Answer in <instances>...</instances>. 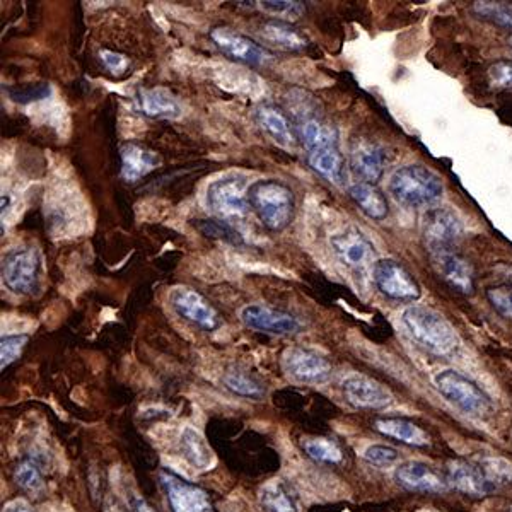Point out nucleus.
<instances>
[{
	"label": "nucleus",
	"instance_id": "22",
	"mask_svg": "<svg viewBox=\"0 0 512 512\" xmlns=\"http://www.w3.org/2000/svg\"><path fill=\"white\" fill-rule=\"evenodd\" d=\"M297 137L303 142L306 151L320 147L338 146V135L335 127L316 115L315 110L304 108L296 110Z\"/></svg>",
	"mask_w": 512,
	"mask_h": 512
},
{
	"label": "nucleus",
	"instance_id": "4",
	"mask_svg": "<svg viewBox=\"0 0 512 512\" xmlns=\"http://www.w3.org/2000/svg\"><path fill=\"white\" fill-rule=\"evenodd\" d=\"M248 178L239 173H229L210 183L205 195V202L217 219L238 221L250 214L251 205L248 198Z\"/></svg>",
	"mask_w": 512,
	"mask_h": 512
},
{
	"label": "nucleus",
	"instance_id": "32",
	"mask_svg": "<svg viewBox=\"0 0 512 512\" xmlns=\"http://www.w3.org/2000/svg\"><path fill=\"white\" fill-rule=\"evenodd\" d=\"M192 226L205 238L224 241L227 245H245V239H243V236H241L236 227L231 226V222L222 221V219H216V217H209V219H193Z\"/></svg>",
	"mask_w": 512,
	"mask_h": 512
},
{
	"label": "nucleus",
	"instance_id": "12",
	"mask_svg": "<svg viewBox=\"0 0 512 512\" xmlns=\"http://www.w3.org/2000/svg\"><path fill=\"white\" fill-rule=\"evenodd\" d=\"M282 366L292 379L304 384L326 383L333 374L332 364L326 357L304 347H289L282 355Z\"/></svg>",
	"mask_w": 512,
	"mask_h": 512
},
{
	"label": "nucleus",
	"instance_id": "23",
	"mask_svg": "<svg viewBox=\"0 0 512 512\" xmlns=\"http://www.w3.org/2000/svg\"><path fill=\"white\" fill-rule=\"evenodd\" d=\"M120 161H122L120 175L127 183H135L146 178L161 164L158 152L152 151L139 142H125L120 149Z\"/></svg>",
	"mask_w": 512,
	"mask_h": 512
},
{
	"label": "nucleus",
	"instance_id": "5",
	"mask_svg": "<svg viewBox=\"0 0 512 512\" xmlns=\"http://www.w3.org/2000/svg\"><path fill=\"white\" fill-rule=\"evenodd\" d=\"M43 256L36 246H19L2 260V282L18 296H31L40 287Z\"/></svg>",
	"mask_w": 512,
	"mask_h": 512
},
{
	"label": "nucleus",
	"instance_id": "41",
	"mask_svg": "<svg viewBox=\"0 0 512 512\" xmlns=\"http://www.w3.org/2000/svg\"><path fill=\"white\" fill-rule=\"evenodd\" d=\"M490 82L497 88L512 89V62L501 60L489 70Z\"/></svg>",
	"mask_w": 512,
	"mask_h": 512
},
{
	"label": "nucleus",
	"instance_id": "36",
	"mask_svg": "<svg viewBox=\"0 0 512 512\" xmlns=\"http://www.w3.org/2000/svg\"><path fill=\"white\" fill-rule=\"evenodd\" d=\"M30 342L28 333H14V335H2L0 340V367L2 371L18 361L26 345Z\"/></svg>",
	"mask_w": 512,
	"mask_h": 512
},
{
	"label": "nucleus",
	"instance_id": "14",
	"mask_svg": "<svg viewBox=\"0 0 512 512\" xmlns=\"http://www.w3.org/2000/svg\"><path fill=\"white\" fill-rule=\"evenodd\" d=\"M345 400L359 410H384L393 403V395L383 384L364 374H352L342 383Z\"/></svg>",
	"mask_w": 512,
	"mask_h": 512
},
{
	"label": "nucleus",
	"instance_id": "45",
	"mask_svg": "<svg viewBox=\"0 0 512 512\" xmlns=\"http://www.w3.org/2000/svg\"><path fill=\"white\" fill-rule=\"evenodd\" d=\"M509 45H511V47H512V36H511V38H509Z\"/></svg>",
	"mask_w": 512,
	"mask_h": 512
},
{
	"label": "nucleus",
	"instance_id": "38",
	"mask_svg": "<svg viewBox=\"0 0 512 512\" xmlns=\"http://www.w3.org/2000/svg\"><path fill=\"white\" fill-rule=\"evenodd\" d=\"M487 299L492 304V308L512 321V286L511 284H501V286L489 287L487 289Z\"/></svg>",
	"mask_w": 512,
	"mask_h": 512
},
{
	"label": "nucleus",
	"instance_id": "27",
	"mask_svg": "<svg viewBox=\"0 0 512 512\" xmlns=\"http://www.w3.org/2000/svg\"><path fill=\"white\" fill-rule=\"evenodd\" d=\"M180 453L197 470H210L216 463V456L204 436L193 427H185L181 431Z\"/></svg>",
	"mask_w": 512,
	"mask_h": 512
},
{
	"label": "nucleus",
	"instance_id": "1",
	"mask_svg": "<svg viewBox=\"0 0 512 512\" xmlns=\"http://www.w3.org/2000/svg\"><path fill=\"white\" fill-rule=\"evenodd\" d=\"M402 323L415 344L437 357H449L460 349V337L436 309L410 306L402 313Z\"/></svg>",
	"mask_w": 512,
	"mask_h": 512
},
{
	"label": "nucleus",
	"instance_id": "26",
	"mask_svg": "<svg viewBox=\"0 0 512 512\" xmlns=\"http://www.w3.org/2000/svg\"><path fill=\"white\" fill-rule=\"evenodd\" d=\"M349 197L361 209L362 214L373 221H384L390 214L388 200L376 185L364 181L355 183L349 188Z\"/></svg>",
	"mask_w": 512,
	"mask_h": 512
},
{
	"label": "nucleus",
	"instance_id": "15",
	"mask_svg": "<svg viewBox=\"0 0 512 512\" xmlns=\"http://www.w3.org/2000/svg\"><path fill=\"white\" fill-rule=\"evenodd\" d=\"M253 118L260 130L274 140L277 146L284 147V149L296 147L297 140H299L296 125L291 122L289 115L279 105L263 101L253 111Z\"/></svg>",
	"mask_w": 512,
	"mask_h": 512
},
{
	"label": "nucleus",
	"instance_id": "19",
	"mask_svg": "<svg viewBox=\"0 0 512 512\" xmlns=\"http://www.w3.org/2000/svg\"><path fill=\"white\" fill-rule=\"evenodd\" d=\"M386 163L388 159L383 147L378 146L373 140H355L350 147V169L364 183L376 185L383 178Z\"/></svg>",
	"mask_w": 512,
	"mask_h": 512
},
{
	"label": "nucleus",
	"instance_id": "44",
	"mask_svg": "<svg viewBox=\"0 0 512 512\" xmlns=\"http://www.w3.org/2000/svg\"><path fill=\"white\" fill-rule=\"evenodd\" d=\"M105 512H125V509L117 501H110L105 504Z\"/></svg>",
	"mask_w": 512,
	"mask_h": 512
},
{
	"label": "nucleus",
	"instance_id": "10",
	"mask_svg": "<svg viewBox=\"0 0 512 512\" xmlns=\"http://www.w3.org/2000/svg\"><path fill=\"white\" fill-rule=\"evenodd\" d=\"M159 482L168 499L171 512H216L209 494L195 483L188 482L176 473L163 470Z\"/></svg>",
	"mask_w": 512,
	"mask_h": 512
},
{
	"label": "nucleus",
	"instance_id": "18",
	"mask_svg": "<svg viewBox=\"0 0 512 512\" xmlns=\"http://www.w3.org/2000/svg\"><path fill=\"white\" fill-rule=\"evenodd\" d=\"M395 480L408 492H420V494H441L449 487L448 480L441 473L420 461H407L396 466Z\"/></svg>",
	"mask_w": 512,
	"mask_h": 512
},
{
	"label": "nucleus",
	"instance_id": "8",
	"mask_svg": "<svg viewBox=\"0 0 512 512\" xmlns=\"http://www.w3.org/2000/svg\"><path fill=\"white\" fill-rule=\"evenodd\" d=\"M210 40L216 43V47L226 57L234 62H239V64L260 67L274 59L272 52H268L267 48L262 47L258 41L233 30V28H226V26L214 28L210 31Z\"/></svg>",
	"mask_w": 512,
	"mask_h": 512
},
{
	"label": "nucleus",
	"instance_id": "7",
	"mask_svg": "<svg viewBox=\"0 0 512 512\" xmlns=\"http://www.w3.org/2000/svg\"><path fill=\"white\" fill-rule=\"evenodd\" d=\"M169 306L181 320L198 326L204 332H214L221 326V316L216 308L193 287H175L169 292Z\"/></svg>",
	"mask_w": 512,
	"mask_h": 512
},
{
	"label": "nucleus",
	"instance_id": "39",
	"mask_svg": "<svg viewBox=\"0 0 512 512\" xmlns=\"http://www.w3.org/2000/svg\"><path fill=\"white\" fill-rule=\"evenodd\" d=\"M398 458H400L398 451L391 448V446H386V444H373L364 451V460L369 465L378 466V468L395 465Z\"/></svg>",
	"mask_w": 512,
	"mask_h": 512
},
{
	"label": "nucleus",
	"instance_id": "29",
	"mask_svg": "<svg viewBox=\"0 0 512 512\" xmlns=\"http://www.w3.org/2000/svg\"><path fill=\"white\" fill-rule=\"evenodd\" d=\"M262 36L277 47L291 50V52H301L308 47L306 36L294 28L289 21H282V19H272L263 24Z\"/></svg>",
	"mask_w": 512,
	"mask_h": 512
},
{
	"label": "nucleus",
	"instance_id": "13",
	"mask_svg": "<svg viewBox=\"0 0 512 512\" xmlns=\"http://www.w3.org/2000/svg\"><path fill=\"white\" fill-rule=\"evenodd\" d=\"M422 231L425 243L429 245L432 253H437L453 248L463 234V224L458 214L448 207H434L425 212Z\"/></svg>",
	"mask_w": 512,
	"mask_h": 512
},
{
	"label": "nucleus",
	"instance_id": "6",
	"mask_svg": "<svg viewBox=\"0 0 512 512\" xmlns=\"http://www.w3.org/2000/svg\"><path fill=\"white\" fill-rule=\"evenodd\" d=\"M439 393L453 403L454 407L460 408L461 412L472 417H485L492 412V402L489 396L485 395L478 384L472 379L466 378L463 374L446 369L436 374L434 378Z\"/></svg>",
	"mask_w": 512,
	"mask_h": 512
},
{
	"label": "nucleus",
	"instance_id": "16",
	"mask_svg": "<svg viewBox=\"0 0 512 512\" xmlns=\"http://www.w3.org/2000/svg\"><path fill=\"white\" fill-rule=\"evenodd\" d=\"M330 245L333 253L338 256V260L349 268L362 270L373 262V243L369 241L366 234L355 227H347L344 231L333 234Z\"/></svg>",
	"mask_w": 512,
	"mask_h": 512
},
{
	"label": "nucleus",
	"instance_id": "24",
	"mask_svg": "<svg viewBox=\"0 0 512 512\" xmlns=\"http://www.w3.org/2000/svg\"><path fill=\"white\" fill-rule=\"evenodd\" d=\"M306 161H308L309 168L318 173L321 178H325L326 181L335 183V185L344 183L347 169H345L344 154L338 149V146L320 147V149L308 151Z\"/></svg>",
	"mask_w": 512,
	"mask_h": 512
},
{
	"label": "nucleus",
	"instance_id": "34",
	"mask_svg": "<svg viewBox=\"0 0 512 512\" xmlns=\"http://www.w3.org/2000/svg\"><path fill=\"white\" fill-rule=\"evenodd\" d=\"M7 98L18 105H31L52 96V86L48 82H33V84H18V86H4Z\"/></svg>",
	"mask_w": 512,
	"mask_h": 512
},
{
	"label": "nucleus",
	"instance_id": "46",
	"mask_svg": "<svg viewBox=\"0 0 512 512\" xmlns=\"http://www.w3.org/2000/svg\"><path fill=\"white\" fill-rule=\"evenodd\" d=\"M509 512H512V507H511V509H509Z\"/></svg>",
	"mask_w": 512,
	"mask_h": 512
},
{
	"label": "nucleus",
	"instance_id": "31",
	"mask_svg": "<svg viewBox=\"0 0 512 512\" xmlns=\"http://www.w3.org/2000/svg\"><path fill=\"white\" fill-rule=\"evenodd\" d=\"M301 446L309 460L321 465H338L344 461V451L330 437H306Z\"/></svg>",
	"mask_w": 512,
	"mask_h": 512
},
{
	"label": "nucleus",
	"instance_id": "20",
	"mask_svg": "<svg viewBox=\"0 0 512 512\" xmlns=\"http://www.w3.org/2000/svg\"><path fill=\"white\" fill-rule=\"evenodd\" d=\"M137 110L151 120H178L183 115L181 103L166 88H140L135 94Z\"/></svg>",
	"mask_w": 512,
	"mask_h": 512
},
{
	"label": "nucleus",
	"instance_id": "42",
	"mask_svg": "<svg viewBox=\"0 0 512 512\" xmlns=\"http://www.w3.org/2000/svg\"><path fill=\"white\" fill-rule=\"evenodd\" d=\"M130 507H132V511L134 512H156L154 511V507H152L144 497L135 494L130 497Z\"/></svg>",
	"mask_w": 512,
	"mask_h": 512
},
{
	"label": "nucleus",
	"instance_id": "2",
	"mask_svg": "<svg viewBox=\"0 0 512 512\" xmlns=\"http://www.w3.org/2000/svg\"><path fill=\"white\" fill-rule=\"evenodd\" d=\"M251 210L268 231L280 233L291 226L296 216V197L280 180H258L248 190Z\"/></svg>",
	"mask_w": 512,
	"mask_h": 512
},
{
	"label": "nucleus",
	"instance_id": "17",
	"mask_svg": "<svg viewBox=\"0 0 512 512\" xmlns=\"http://www.w3.org/2000/svg\"><path fill=\"white\" fill-rule=\"evenodd\" d=\"M446 480L449 487L470 497H487L495 490L494 478L483 472L480 466L465 460L449 461Z\"/></svg>",
	"mask_w": 512,
	"mask_h": 512
},
{
	"label": "nucleus",
	"instance_id": "43",
	"mask_svg": "<svg viewBox=\"0 0 512 512\" xmlns=\"http://www.w3.org/2000/svg\"><path fill=\"white\" fill-rule=\"evenodd\" d=\"M2 512H33L30 504L23 501V499H14V501L7 502Z\"/></svg>",
	"mask_w": 512,
	"mask_h": 512
},
{
	"label": "nucleus",
	"instance_id": "30",
	"mask_svg": "<svg viewBox=\"0 0 512 512\" xmlns=\"http://www.w3.org/2000/svg\"><path fill=\"white\" fill-rule=\"evenodd\" d=\"M222 383L234 395L250 398V400H262L265 393H267L262 381H258L255 376H251L246 371H241L238 367L227 369L224 376H222Z\"/></svg>",
	"mask_w": 512,
	"mask_h": 512
},
{
	"label": "nucleus",
	"instance_id": "40",
	"mask_svg": "<svg viewBox=\"0 0 512 512\" xmlns=\"http://www.w3.org/2000/svg\"><path fill=\"white\" fill-rule=\"evenodd\" d=\"M99 60L110 74L115 76H122L128 69V57H125L123 53L113 52V50H101L99 52Z\"/></svg>",
	"mask_w": 512,
	"mask_h": 512
},
{
	"label": "nucleus",
	"instance_id": "28",
	"mask_svg": "<svg viewBox=\"0 0 512 512\" xmlns=\"http://www.w3.org/2000/svg\"><path fill=\"white\" fill-rule=\"evenodd\" d=\"M258 501L265 512H299L296 494L284 480L265 483L258 494Z\"/></svg>",
	"mask_w": 512,
	"mask_h": 512
},
{
	"label": "nucleus",
	"instance_id": "33",
	"mask_svg": "<svg viewBox=\"0 0 512 512\" xmlns=\"http://www.w3.org/2000/svg\"><path fill=\"white\" fill-rule=\"evenodd\" d=\"M14 480L19 489L23 490L24 494L30 495V497H41L47 490L45 485V478L41 473L40 466L36 463L33 458H26L16 466V472H14Z\"/></svg>",
	"mask_w": 512,
	"mask_h": 512
},
{
	"label": "nucleus",
	"instance_id": "35",
	"mask_svg": "<svg viewBox=\"0 0 512 512\" xmlns=\"http://www.w3.org/2000/svg\"><path fill=\"white\" fill-rule=\"evenodd\" d=\"M473 11L490 23L499 24L502 28L512 30V6L502 4V2H475Z\"/></svg>",
	"mask_w": 512,
	"mask_h": 512
},
{
	"label": "nucleus",
	"instance_id": "11",
	"mask_svg": "<svg viewBox=\"0 0 512 512\" xmlns=\"http://www.w3.org/2000/svg\"><path fill=\"white\" fill-rule=\"evenodd\" d=\"M241 321L253 332L267 335H294L303 330V323L284 309L272 308L267 304H250L241 311Z\"/></svg>",
	"mask_w": 512,
	"mask_h": 512
},
{
	"label": "nucleus",
	"instance_id": "9",
	"mask_svg": "<svg viewBox=\"0 0 512 512\" xmlns=\"http://www.w3.org/2000/svg\"><path fill=\"white\" fill-rule=\"evenodd\" d=\"M373 279L378 291L393 301L412 303L420 297L419 282L414 279V275L402 263L391 258L374 263Z\"/></svg>",
	"mask_w": 512,
	"mask_h": 512
},
{
	"label": "nucleus",
	"instance_id": "37",
	"mask_svg": "<svg viewBox=\"0 0 512 512\" xmlns=\"http://www.w3.org/2000/svg\"><path fill=\"white\" fill-rule=\"evenodd\" d=\"M262 11L268 12V14H274L277 18L282 21L287 19H297L299 16H303L306 7L304 2H296V0H279V2H272V0H265V2H258Z\"/></svg>",
	"mask_w": 512,
	"mask_h": 512
},
{
	"label": "nucleus",
	"instance_id": "25",
	"mask_svg": "<svg viewBox=\"0 0 512 512\" xmlns=\"http://www.w3.org/2000/svg\"><path fill=\"white\" fill-rule=\"evenodd\" d=\"M373 425L379 434L408 444V446L425 448L429 444L427 432L420 425L414 424L412 420L400 419V417H378L374 420Z\"/></svg>",
	"mask_w": 512,
	"mask_h": 512
},
{
	"label": "nucleus",
	"instance_id": "3",
	"mask_svg": "<svg viewBox=\"0 0 512 512\" xmlns=\"http://www.w3.org/2000/svg\"><path fill=\"white\" fill-rule=\"evenodd\" d=\"M388 188L396 202L412 209L436 204L444 192L443 180L420 164H408L396 169Z\"/></svg>",
	"mask_w": 512,
	"mask_h": 512
},
{
	"label": "nucleus",
	"instance_id": "21",
	"mask_svg": "<svg viewBox=\"0 0 512 512\" xmlns=\"http://www.w3.org/2000/svg\"><path fill=\"white\" fill-rule=\"evenodd\" d=\"M432 255L439 274L449 286L463 294H472L475 291V272L472 263L465 256L453 250L437 251Z\"/></svg>",
	"mask_w": 512,
	"mask_h": 512
}]
</instances>
